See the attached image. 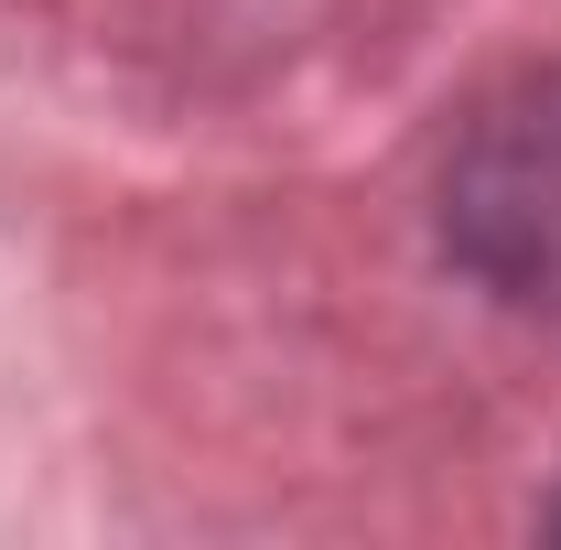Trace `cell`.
Wrapping results in <instances>:
<instances>
[{
	"label": "cell",
	"instance_id": "6da1fadb",
	"mask_svg": "<svg viewBox=\"0 0 561 550\" xmlns=\"http://www.w3.org/2000/svg\"><path fill=\"white\" fill-rule=\"evenodd\" d=\"M443 249H454L465 280H486L507 313H551L561 324V66L507 76L454 130Z\"/></svg>",
	"mask_w": 561,
	"mask_h": 550
},
{
	"label": "cell",
	"instance_id": "7a4b0ae2",
	"mask_svg": "<svg viewBox=\"0 0 561 550\" xmlns=\"http://www.w3.org/2000/svg\"><path fill=\"white\" fill-rule=\"evenodd\" d=\"M551 529H561V518H551Z\"/></svg>",
	"mask_w": 561,
	"mask_h": 550
}]
</instances>
